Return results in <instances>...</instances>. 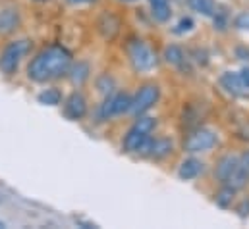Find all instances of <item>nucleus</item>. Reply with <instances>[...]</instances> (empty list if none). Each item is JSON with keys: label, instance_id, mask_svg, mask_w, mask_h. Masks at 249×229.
Listing matches in <instances>:
<instances>
[{"label": "nucleus", "instance_id": "obj_1", "mask_svg": "<svg viewBox=\"0 0 249 229\" xmlns=\"http://www.w3.org/2000/svg\"><path fill=\"white\" fill-rule=\"evenodd\" d=\"M73 56L62 45L43 47L27 65V79L33 83H53L68 75Z\"/></svg>", "mask_w": 249, "mask_h": 229}, {"label": "nucleus", "instance_id": "obj_2", "mask_svg": "<svg viewBox=\"0 0 249 229\" xmlns=\"http://www.w3.org/2000/svg\"><path fill=\"white\" fill-rule=\"evenodd\" d=\"M159 127V119L153 115H137L133 119V123L129 125V129L125 131L124 139H122V152L133 156L137 152V148L157 131Z\"/></svg>", "mask_w": 249, "mask_h": 229}, {"label": "nucleus", "instance_id": "obj_3", "mask_svg": "<svg viewBox=\"0 0 249 229\" xmlns=\"http://www.w3.org/2000/svg\"><path fill=\"white\" fill-rule=\"evenodd\" d=\"M125 54H127V62H129L131 69L139 75L151 73L159 64L157 52L143 39H129L125 45Z\"/></svg>", "mask_w": 249, "mask_h": 229}, {"label": "nucleus", "instance_id": "obj_4", "mask_svg": "<svg viewBox=\"0 0 249 229\" xmlns=\"http://www.w3.org/2000/svg\"><path fill=\"white\" fill-rule=\"evenodd\" d=\"M218 133L207 125H195L186 133L182 148L186 154H205L218 147Z\"/></svg>", "mask_w": 249, "mask_h": 229}, {"label": "nucleus", "instance_id": "obj_5", "mask_svg": "<svg viewBox=\"0 0 249 229\" xmlns=\"http://www.w3.org/2000/svg\"><path fill=\"white\" fill-rule=\"evenodd\" d=\"M129 108H131V93H127L124 89H116L110 95H107L103 98V102L97 106L95 117L99 123H105L114 117H122V115L129 114Z\"/></svg>", "mask_w": 249, "mask_h": 229}, {"label": "nucleus", "instance_id": "obj_6", "mask_svg": "<svg viewBox=\"0 0 249 229\" xmlns=\"http://www.w3.org/2000/svg\"><path fill=\"white\" fill-rule=\"evenodd\" d=\"M31 50V41L29 39H16L10 41L2 50H0V73L6 77H14L19 69V64Z\"/></svg>", "mask_w": 249, "mask_h": 229}, {"label": "nucleus", "instance_id": "obj_7", "mask_svg": "<svg viewBox=\"0 0 249 229\" xmlns=\"http://www.w3.org/2000/svg\"><path fill=\"white\" fill-rule=\"evenodd\" d=\"M160 100V85L157 81H145L137 87V91L131 95V108L129 115L137 117L151 112Z\"/></svg>", "mask_w": 249, "mask_h": 229}, {"label": "nucleus", "instance_id": "obj_8", "mask_svg": "<svg viewBox=\"0 0 249 229\" xmlns=\"http://www.w3.org/2000/svg\"><path fill=\"white\" fill-rule=\"evenodd\" d=\"M62 114L70 121H81L85 119V115L89 114V100L81 91H73L70 93L62 102Z\"/></svg>", "mask_w": 249, "mask_h": 229}, {"label": "nucleus", "instance_id": "obj_9", "mask_svg": "<svg viewBox=\"0 0 249 229\" xmlns=\"http://www.w3.org/2000/svg\"><path fill=\"white\" fill-rule=\"evenodd\" d=\"M162 60L170 65V67H174L176 71H180V73H191V58L187 56L186 49L182 47V45H176V43H168L166 47H164V50H162Z\"/></svg>", "mask_w": 249, "mask_h": 229}, {"label": "nucleus", "instance_id": "obj_10", "mask_svg": "<svg viewBox=\"0 0 249 229\" xmlns=\"http://www.w3.org/2000/svg\"><path fill=\"white\" fill-rule=\"evenodd\" d=\"M120 29H122L120 16L112 10H103V14L97 17V31L101 33V37L110 43L120 35Z\"/></svg>", "mask_w": 249, "mask_h": 229}, {"label": "nucleus", "instance_id": "obj_11", "mask_svg": "<svg viewBox=\"0 0 249 229\" xmlns=\"http://www.w3.org/2000/svg\"><path fill=\"white\" fill-rule=\"evenodd\" d=\"M238 168H240V154L238 152H226L216 160V164L213 168V175L218 181V185L228 183V179L238 172Z\"/></svg>", "mask_w": 249, "mask_h": 229}, {"label": "nucleus", "instance_id": "obj_12", "mask_svg": "<svg viewBox=\"0 0 249 229\" xmlns=\"http://www.w3.org/2000/svg\"><path fill=\"white\" fill-rule=\"evenodd\" d=\"M174 150H176V145L170 137H153V143H151V148L145 160L162 164L174 156Z\"/></svg>", "mask_w": 249, "mask_h": 229}, {"label": "nucleus", "instance_id": "obj_13", "mask_svg": "<svg viewBox=\"0 0 249 229\" xmlns=\"http://www.w3.org/2000/svg\"><path fill=\"white\" fill-rule=\"evenodd\" d=\"M218 85L232 98H246V97H249V91L242 83V77H240L238 71H230V69L222 71L220 77H218Z\"/></svg>", "mask_w": 249, "mask_h": 229}, {"label": "nucleus", "instance_id": "obj_14", "mask_svg": "<svg viewBox=\"0 0 249 229\" xmlns=\"http://www.w3.org/2000/svg\"><path fill=\"white\" fill-rule=\"evenodd\" d=\"M21 27V12L18 6H2L0 8V35L10 37Z\"/></svg>", "mask_w": 249, "mask_h": 229}, {"label": "nucleus", "instance_id": "obj_15", "mask_svg": "<svg viewBox=\"0 0 249 229\" xmlns=\"http://www.w3.org/2000/svg\"><path fill=\"white\" fill-rule=\"evenodd\" d=\"M203 172H205V162L197 154H187L186 158L178 164L176 175L182 181H193V179H197Z\"/></svg>", "mask_w": 249, "mask_h": 229}, {"label": "nucleus", "instance_id": "obj_16", "mask_svg": "<svg viewBox=\"0 0 249 229\" xmlns=\"http://www.w3.org/2000/svg\"><path fill=\"white\" fill-rule=\"evenodd\" d=\"M149 2V10H151V17L155 23L164 25L172 19V4L170 0H147Z\"/></svg>", "mask_w": 249, "mask_h": 229}, {"label": "nucleus", "instance_id": "obj_17", "mask_svg": "<svg viewBox=\"0 0 249 229\" xmlns=\"http://www.w3.org/2000/svg\"><path fill=\"white\" fill-rule=\"evenodd\" d=\"M213 200H214V204H216L218 208L228 210V208H232V206L236 204V200H238V191H236L234 187H230L228 183H220L218 189H216L214 195H213Z\"/></svg>", "mask_w": 249, "mask_h": 229}, {"label": "nucleus", "instance_id": "obj_18", "mask_svg": "<svg viewBox=\"0 0 249 229\" xmlns=\"http://www.w3.org/2000/svg\"><path fill=\"white\" fill-rule=\"evenodd\" d=\"M68 77L77 87H81L83 83H87L89 77H91V65H89V62H83V60H79L77 64L71 62V67L68 71Z\"/></svg>", "mask_w": 249, "mask_h": 229}, {"label": "nucleus", "instance_id": "obj_19", "mask_svg": "<svg viewBox=\"0 0 249 229\" xmlns=\"http://www.w3.org/2000/svg\"><path fill=\"white\" fill-rule=\"evenodd\" d=\"M186 6L191 12L203 16V17H213L218 8L216 0H186Z\"/></svg>", "mask_w": 249, "mask_h": 229}, {"label": "nucleus", "instance_id": "obj_20", "mask_svg": "<svg viewBox=\"0 0 249 229\" xmlns=\"http://www.w3.org/2000/svg\"><path fill=\"white\" fill-rule=\"evenodd\" d=\"M211 19H213V23H214V29H216V31H220V33H224L228 27H232L230 12H228L226 8H222V6H218V8H216V12H214V16H213Z\"/></svg>", "mask_w": 249, "mask_h": 229}, {"label": "nucleus", "instance_id": "obj_21", "mask_svg": "<svg viewBox=\"0 0 249 229\" xmlns=\"http://www.w3.org/2000/svg\"><path fill=\"white\" fill-rule=\"evenodd\" d=\"M37 100L41 104H47V106H58V104H62V93L58 89L51 87V89H45L43 93H39Z\"/></svg>", "mask_w": 249, "mask_h": 229}, {"label": "nucleus", "instance_id": "obj_22", "mask_svg": "<svg viewBox=\"0 0 249 229\" xmlns=\"http://www.w3.org/2000/svg\"><path fill=\"white\" fill-rule=\"evenodd\" d=\"M228 185H230V187H234L238 193H240V191H244V189H248L249 187V172L240 166V168H238V172L228 179Z\"/></svg>", "mask_w": 249, "mask_h": 229}, {"label": "nucleus", "instance_id": "obj_23", "mask_svg": "<svg viewBox=\"0 0 249 229\" xmlns=\"http://www.w3.org/2000/svg\"><path fill=\"white\" fill-rule=\"evenodd\" d=\"M97 89H99V93H101L103 97L110 95L112 91H116V81H114V77H112L110 73L99 75V77H97Z\"/></svg>", "mask_w": 249, "mask_h": 229}, {"label": "nucleus", "instance_id": "obj_24", "mask_svg": "<svg viewBox=\"0 0 249 229\" xmlns=\"http://www.w3.org/2000/svg\"><path fill=\"white\" fill-rule=\"evenodd\" d=\"M232 27L236 31H244L249 33V10H242L232 17Z\"/></svg>", "mask_w": 249, "mask_h": 229}, {"label": "nucleus", "instance_id": "obj_25", "mask_svg": "<svg viewBox=\"0 0 249 229\" xmlns=\"http://www.w3.org/2000/svg\"><path fill=\"white\" fill-rule=\"evenodd\" d=\"M193 27H195L193 17H191V16H184V17H180V21L172 27V33H174V35H186L189 31H193Z\"/></svg>", "mask_w": 249, "mask_h": 229}, {"label": "nucleus", "instance_id": "obj_26", "mask_svg": "<svg viewBox=\"0 0 249 229\" xmlns=\"http://www.w3.org/2000/svg\"><path fill=\"white\" fill-rule=\"evenodd\" d=\"M234 210L240 218H249V198H242L238 204H234Z\"/></svg>", "mask_w": 249, "mask_h": 229}, {"label": "nucleus", "instance_id": "obj_27", "mask_svg": "<svg viewBox=\"0 0 249 229\" xmlns=\"http://www.w3.org/2000/svg\"><path fill=\"white\" fill-rule=\"evenodd\" d=\"M234 54L238 60H244V62H249V47L248 45H238L234 49Z\"/></svg>", "mask_w": 249, "mask_h": 229}, {"label": "nucleus", "instance_id": "obj_28", "mask_svg": "<svg viewBox=\"0 0 249 229\" xmlns=\"http://www.w3.org/2000/svg\"><path fill=\"white\" fill-rule=\"evenodd\" d=\"M240 166L249 172V148H246V150L240 152Z\"/></svg>", "mask_w": 249, "mask_h": 229}, {"label": "nucleus", "instance_id": "obj_29", "mask_svg": "<svg viewBox=\"0 0 249 229\" xmlns=\"http://www.w3.org/2000/svg\"><path fill=\"white\" fill-rule=\"evenodd\" d=\"M238 73H240V77H242V83L246 85V89L249 91V65L242 67V69H240Z\"/></svg>", "mask_w": 249, "mask_h": 229}, {"label": "nucleus", "instance_id": "obj_30", "mask_svg": "<svg viewBox=\"0 0 249 229\" xmlns=\"http://www.w3.org/2000/svg\"><path fill=\"white\" fill-rule=\"evenodd\" d=\"M66 2H70V4H73V6H79V4H91V2H95V0H66Z\"/></svg>", "mask_w": 249, "mask_h": 229}, {"label": "nucleus", "instance_id": "obj_31", "mask_svg": "<svg viewBox=\"0 0 249 229\" xmlns=\"http://www.w3.org/2000/svg\"><path fill=\"white\" fill-rule=\"evenodd\" d=\"M118 2H122V4H133V2H139V0H118Z\"/></svg>", "mask_w": 249, "mask_h": 229}]
</instances>
